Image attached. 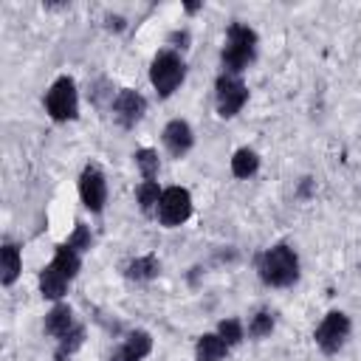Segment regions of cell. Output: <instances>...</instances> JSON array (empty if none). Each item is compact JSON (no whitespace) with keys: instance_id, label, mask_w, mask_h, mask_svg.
<instances>
[{"instance_id":"obj_1","label":"cell","mask_w":361,"mask_h":361,"mask_svg":"<svg viewBox=\"0 0 361 361\" xmlns=\"http://www.w3.org/2000/svg\"><path fill=\"white\" fill-rule=\"evenodd\" d=\"M299 276V257L290 245L279 243L259 257V279L271 288H288Z\"/></svg>"},{"instance_id":"obj_2","label":"cell","mask_w":361,"mask_h":361,"mask_svg":"<svg viewBox=\"0 0 361 361\" xmlns=\"http://www.w3.org/2000/svg\"><path fill=\"white\" fill-rule=\"evenodd\" d=\"M257 54V34L243 25V23H231L228 25V34H226V45L220 51V62L226 68V73L237 76L248 68V62L254 59Z\"/></svg>"},{"instance_id":"obj_3","label":"cell","mask_w":361,"mask_h":361,"mask_svg":"<svg viewBox=\"0 0 361 361\" xmlns=\"http://www.w3.org/2000/svg\"><path fill=\"white\" fill-rule=\"evenodd\" d=\"M186 76V65L183 59L175 54V51H161L155 59H152V68H149V82L152 87L158 90L161 99L172 96L178 90V85L183 82Z\"/></svg>"},{"instance_id":"obj_4","label":"cell","mask_w":361,"mask_h":361,"mask_svg":"<svg viewBox=\"0 0 361 361\" xmlns=\"http://www.w3.org/2000/svg\"><path fill=\"white\" fill-rule=\"evenodd\" d=\"M45 110L54 121H71L76 118L79 110V99H76V85L71 76H59L48 93H45Z\"/></svg>"},{"instance_id":"obj_5","label":"cell","mask_w":361,"mask_h":361,"mask_svg":"<svg viewBox=\"0 0 361 361\" xmlns=\"http://www.w3.org/2000/svg\"><path fill=\"white\" fill-rule=\"evenodd\" d=\"M192 214V195L183 186H169L164 189L161 200H158V217L164 226H180L186 217Z\"/></svg>"},{"instance_id":"obj_6","label":"cell","mask_w":361,"mask_h":361,"mask_svg":"<svg viewBox=\"0 0 361 361\" xmlns=\"http://www.w3.org/2000/svg\"><path fill=\"white\" fill-rule=\"evenodd\" d=\"M248 99V87L240 82V76H231V73H223L217 76V113L223 118H231L243 110Z\"/></svg>"},{"instance_id":"obj_7","label":"cell","mask_w":361,"mask_h":361,"mask_svg":"<svg viewBox=\"0 0 361 361\" xmlns=\"http://www.w3.org/2000/svg\"><path fill=\"white\" fill-rule=\"evenodd\" d=\"M350 336V319L341 313V310H330L322 324L316 327V344L324 350V353H336L344 338Z\"/></svg>"},{"instance_id":"obj_8","label":"cell","mask_w":361,"mask_h":361,"mask_svg":"<svg viewBox=\"0 0 361 361\" xmlns=\"http://www.w3.org/2000/svg\"><path fill=\"white\" fill-rule=\"evenodd\" d=\"M79 195H82V203L85 209L90 212H102L104 209V200H107V183H104V175L96 164H87L82 169V178H79Z\"/></svg>"},{"instance_id":"obj_9","label":"cell","mask_w":361,"mask_h":361,"mask_svg":"<svg viewBox=\"0 0 361 361\" xmlns=\"http://www.w3.org/2000/svg\"><path fill=\"white\" fill-rule=\"evenodd\" d=\"M144 110H147V99L138 90H118V96L113 102V113L121 127H135L141 121Z\"/></svg>"},{"instance_id":"obj_10","label":"cell","mask_w":361,"mask_h":361,"mask_svg":"<svg viewBox=\"0 0 361 361\" xmlns=\"http://www.w3.org/2000/svg\"><path fill=\"white\" fill-rule=\"evenodd\" d=\"M192 127L180 118H172L166 127H164V147L169 149V155L175 158H183L189 149H192Z\"/></svg>"},{"instance_id":"obj_11","label":"cell","mask_w":361,"mask_h":361,"mask_svg":"<svg viewBox=\"0 0 361 361\" xmlns=\"http://www.w3.org/2000/svg\"><path fill=\"white\" fill-rule=\"evenodd\" d=\"M68 276L51 262V265H45L42 271H39V290H42V296H48V299H59V296H65V290H68Z\"/></svg>"},{"instance_id":"obj_12","label":"cell","mask_w":361,"mask_h":361,"mask_svg":"<svg viewBox=\"0 0 361 361\" xmlns=\"http://www.w3.org/2000/svg\"><path fill=\"white\" fill-rule=\"evenodd\" d=\"M158 271H161V265H158V257H155V254L135 257V259H130V262H127V268H124L127 279H135V282L155 279V276H158Z\"/></svg>"},{"instance_id":"obj_13","label":"cell","mask_w":361,"mask_h":361,"mask_svg":"<svg viewBox=\"0 0 361 361\" xmlns=\"http://www.w3.org/2000/svg\"><path fill=\"white\" fill-rule=\"evenodd\" d=\"M71 327H73V310L68 305H56V307L48 310V316H45V333L48 336L62 338Z\"/></svg>"},{"instance_id":"obj_14","label":"cell","mask_w":361,"mask_h":361,"mask_svg":"<svg viewBox=\"0 0 361 361\" xmlns=\"http://www.w3.org/2000/svg\"><path fill=\"white\" fill-rule=\"evenodd\" d=\"M226 353H228V344L220 336H214V333L200 336L197 344H195V358L197 361H220Z\"/></svg>"},{"instance_id":"obj_15","label":"cell","mask_w":361,"mask_h":361,"mask_svg":"<svg viewBox=\"0 0 361 361\" xmlns=\"http://www.w3.org/2000/svg\"><path fill=\"white\" fill-rule=\"evenodd\" d=\"M20 268H23V259H20L17 245L6 243V245L0 248V271H3V285H11V282L20 276Z\"/></svg>"},{"instance_id":"obj_16","label":"cell","mask_w":361,"mask_h":361,"mask_svg":"<svg viewBox=\"0 0 361 361\" xmlns=\"http://www.w3.org/2000/svg\"><path fill=\"white\" fill-rule=\"evenodd\" d=\"M54 265L68 276V279H73L76 274H79V265H82V259H79V251H73L68 243H62V245H56V254H54Z\"/></svg>"},{"instance_id":"obj_17","label":"cell","mask_w":361,"mask_h":361,"mask_svg":"<svg viewBox=\"0 0 361 361\" xmlns=\"http://www.w3.org/2000/svg\"><path fill=\"white\" fill-rule=\"evenodd\" d=\"M257 166H259V155H257L254 149H248V147L237 149L234 158H231V172H234L237 178H251V175L257 172Z\"/></svg>"},{"instance_id":"obj_18","label":"cell","mask_w":361,"mask_h":361,"mask_svg":"<svg viewBox=\"0 0 361 361\" xmlns=\"http://www.w3.org/2000/svg\"><path fill=\"white\" fill-rule=\"evenodd\" d=\"M124 350H127V355H130L133 361H141V358L152 350V336H149L147 330H133V333L127 336V341H124Z\"/></svg>"},{"instance_id":"obj_19","label":"cell","mask_w":361,"mask_h":361,"mask_svg":"<svg viewBox=\"0 0 361 361\" xmlns=\"http://www.w3.org/2000/svg\"><path fill=\"white\" fill-rule=\"evenodd\" d=\"M82 341H85V330L79 327V324H73L62 338H59V347H56V358L62 361L65 355H71V353H76L79 347H82Z\"/></svg>"},{"instance_id":"obj_20","label":"cell","mask_w":361,"mask_h":361,"mask_svg":"<svg viewBox=\"0 0 361 361\" xmlns=\"http://www.w3.org/2000/svg\"><path fill=\"white\" fill-rule=\"evenodd\" d=\"M135 166L141 169V175H144V180H152L155 175H158V152L155 149H135Z\"/></svg>"},{"instance_id":"obj_21","label":"cell","mask_w":361,"mask_h":361,"mask_svg":"<svg viewBox=\"0 0 361 361\" xmlns=\"http://www.w3.org/2000/svg\"><path fill=\"white\" fill-rule=\"evenodd\" d=\"M161 189H158V183L155 180H144L138 189H135V197H138V203H141V209L144 212H152L155 206H158V200H161Z\"/></svg>"},{"instance_id":"obj_22","label":"cell","mask_w":361,"mask_h":361,"mask_svg":"<svg viewBox=\"0 0 361 361\" xmlns=\"http://www.w3.org/2000/svg\"><path fill=\"white\" fill-rule=\"evenodd\" d=\"M217 336L231 347V344H240V341H243V327H240L237 319H223V322L217 324Z\"/></svg>"},{"instance_id":"obj_23","label":"cell","mask_w":361,"mask_h":361,"mask_svg":"<svg viewBox=\"0 0 361 361\" xmlns=\"http://www.w3.org/2000/svg\"><path fill=\"white\" fill-rule=\"evenodd\" d=\"M271 330H274V316H271L268 310H259V313L251 319V324H248V333H251L254 338L271 336Z\"/></svg>"},{"instance_id":"obj_24","label":"cell","mask_w":361,"mask_h":361,"mask_svg":"<svg viewBox=\"0 0 361 361\" xmlns=\"http://www.w3.org/2000/svg\"><path fill=\"white\" fill-rule=\"evenodd\" d=\"M90 243H93V240H90L87 226H85V223H76L73 234L68 237V245H71L73 251H79V254H82V251H90Z\"/></svg>"},{"instance_id":"obj_25","label":"cell","mask_w":361,"mask_h":361,"mask_svg":"<svg viewBox=\"0 0 361 361\" xmlns=\"http://www.w3.org/2000/svg\"><path fill=\"white\" fill-rule=\"evenodd\" d=\"M110 361H133V358L127 355V350H124V347H118V350H113V355H110Z\"/></svg>"},{"instance_id":"obj_26","label":"cell","mask_w":361,"mask_h":361,"mask_svg":"<svg viewBox=\"0 0 361 361\" xmlns=\"http://www.w3.org/2000/svg\"><path fill=\"white\" fill-rule=\"evenodd\" d=\"M169 39H172V42H180V48H186V42H189V34H186V31H180V34L175 31Z\"/></svg>"},{"instance_id":"obj_27","label":"cell","mask_w":361,"mask_h":361,"mask_svg":"<svg viewBox=\"0 0 361 361\" xmlns=\"http://www.w3.org/2000/svg\"><path fill=\"white\" fill-rule=\"evenodd\" d=\"M107 28L121 31V28H124V20H121V17H107Z\"/></svg>"},{"instance_id":"obj_28","label":"cell","mask_w":361,"mask_h":361,"mask_svg":"<svg viewBox=\"0 0 361 361\" xmlns=\"http://www.w3.org/2000/svg\"><path fill=\"white\" fill-rule=\"evenodd\" d=\"M197 8H200V6H197V3H186V11H189V14H195V11H197Z\"/></svg>"}]
</instances>
